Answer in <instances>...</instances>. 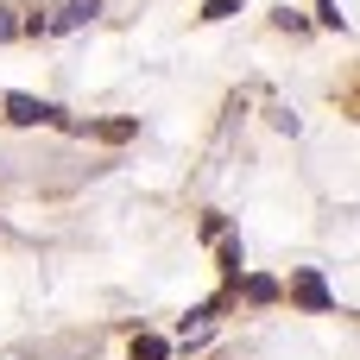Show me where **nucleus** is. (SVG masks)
I'll list each match as a JSON object with an SVG mask.
<instances>
[{"mask_svg": "<svg viewBox=\"0 0 360 360\" xmlns=\"http://www.w3.org/2000/svg\"><path fill=\"white\" fill-rule=\"evenodd\" d=\"M316 13H323V25H335V32H348V19L335 13V0H316Z\"/></svg>", "mask_w": 360, "mask_h": 360, "instance_id": "nucleus-8", "label": "nucleus"}, {"mask_svg": "<svg viewBox=\"0 0 360 360\" xmlns=\"http://www.w3.org/2000/svg\"><path fill=\"white\" fill-rule=\"evenodd\" d=\"M234 13H240V0H209L202 6V19H234Z\"/></svg>", "mask_w": 360, "mask_h": 360, "instance_id": "nucleus-6", "label": "nucleus"}, {"mask_svg": "<svg viewBox=\"0 0 360 360\" xmlns=\"http://www.w3.org/2000/svg\"><path fill=\"white\" fill-rule=\"evenodd\" d=\"M13 38H19V19H13V6L0 0V44H13Z\"/></svg>", "mask_w": 360, "mask_h": 360, "instance_id": "nucleus-7", "label": "nucleus"}, {"mask_svg": "<svg viewBox=\"0 0 360 360\" xmlns=\"http://www.w3.org/2000/svg\"><path fill=\"white\" fill-rule=\"evenodd\" d=\"M171 354V342H158V335H133V360H165Z\"/></svg>", "mask_w": 360, "mask_h": 360, "instance_id": "nucleus-5", "label": "nucleus"}, {"mask_svg": "<svg viewBox=\"0 0 360 360\" xmlns=\"http://www.w3.org/2000/svg\"><path fill=\"white\" fill-rule=\"evenodd\" d=\"M6 120L13 127H63V108L57 101H38V95H6Z\"/></svg>", "mask_w": 360, "mask_h": 360, "instance_id": "nucleus-1", "label": "nucleus"}, {"mask_svg": "<svg viewBox=\"0 0 360 360\" xmlns=\"http://www.w3.org/2000/svg\"><path fill=\"white\" fill-rule=\"evenodd\" d=\"M291 291H297V304H310V310H323V316L335 310V297H329V285H323V278H316L310 266H304V272H291Z\"/></svg>", "mask_w": 360, "mask_h": 360, "instance_id": "nucleus-3", "label": "nucleus"}, {"mask_svg": "<svg viewBox=\"0 0 360 360\" xmlns=\"http://www.w3.org/2000/svg\"><path fill=\"white\" fill-rule=\"evenodd\" d=\"M101 13V0H63V13L57 19H44V38H63V32H82L89 19Z\"/></svg>", "mask_w": 360, "mask_h": 360, "instance_id": "nucleus-2", "label": "nucleus"}, {"mask_svg": "<svg viewBox=\"0 0 360 360\" xmlns=\"http://www.w3.org/2000/svg\"><path fill=\"white\" fill-rule=\"evenodd\" d=\"M240 291H247V304H272V297H278V278H266V272H253V278H247Z\"/></svg>", "mask_w": 360, "mask_h": 360, "instance_id": "nucleus-4", "label": "nucleus"}]
</instances>
